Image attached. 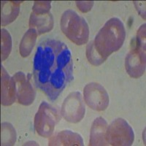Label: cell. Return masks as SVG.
Wrapping results in <instances>:
<instances>
[{"label": "cell", "instance_id": "6da1fadb", "mask_svg": "<svg viewBox=\"0 0 146 146\" xmlns=\"http://www.w3.org/2000/svg\"><path fill=\"white\" fill-rule=\"evenodd\" d=\"M35 86L54 101L73 79L72 54L62 41L46 40L40 44L33 63Z\"/></svg>", "mask_w": 146, "mask_h": 146}, {"label": "cell", "instance_id": "ba28073f", "mask_svg": "<svg viewBox=\"0 0 146 146\" xmlns=\"http://www.w3.org/2000/svg\"><path fill=\"white\" fill-rule=\"evenodd\" d=\"M86 113L81 94L75 91L70 94L64 100L62 107V117L70 123H78L81 121Z\"/></svg>", "mask_w": 146, "mask_h": 146}, {"label": "cell", "instance_id": "52a82bcc", "mask_svg": "<svg viewBox=\"0 0 146 146\" xmlns=\"http://www.w3.org/2000/svg\"><path fill=\"white\" fill-rule=\"evenodd\" d=\"M50 2H35L29 21L30 28L36 29L38 35L46 33L53 27V16L50 13Z\"/></svg>", "mask_w": 146, "mask_h": 146}, {"label": "cell", "instance_id": "7a4b0ae2", "mask_svg": "<svg viewBox=\"0 0 146 146\" xmlns=\"http://www.w3.org/2000/svg\"><path fill=\"white\" fill-rule=\"evenodd\" d=\"M126 37L124 25L119 18H112L106 22L86 48L89 62L98 66L106 61L110 55L119 50Z\"/></svg>", "mask_w": 146, "mask_h": 146}, {"label": "cell", "instance_id": "5bb4252c", "mask_svg": "<svg viewBox=\"0 0 146 146\" xmlns=\"http://www.w3.org/2000/svg\"><path fill=\"white\" fill-rule=\"evenodd\" d=\"M20 9L19 2H2V25H7L15 20Z\"/></svg>", "mask_w": 146, "mask_h": 146}, {"label": "cell", "instance_id": "277c9868", "mask_svg": "<svg viewBox=\"0 0 146 146\" xmlns=\"http://www.w3.org/2000/svg\"><path fill=\"white\" fill-rule=\"evenodd\" d=\"M125 66L128 74L134 78L141 77L145 71V23L138 30L135 46L126 56Z\"/></svg>", "mask_w": 146, "mask_h": 146}, {"label": "cell", "instance_id": "4fadbf2b", "mask_svg": "<svg viewBox=\"0 0 146 146\" xmlns=\"http://www.w3.org/2000/svg\"><path fill=\"white\" fill-rule=\"evenodd\" d=\"M49 145H83V140L79 134L70 130L58 132L51 137Z\"/></svg>", "mask_w": 146, "mask_h": 146}, {"label": "cell", "instance_id": "ac0fdd59", "mask_svg": "<svg viewBox=\"0 0 146 146\" xmlns=\"http://www.w3.org/2000/svg\"><path fill=\"white\" fill-rule=\"evenodd\" d=\"M77 6L83 13L89 11L94 5V2H77Z\"/></svg>", "mask_w": 146, "mask_h": 146}, {"label": "cell", "instance_id": "2e32d148", "mask_svg": "<svg viewBox=\"0 0 146 146\" xmlns=\"http://www.w3.org/2000/svg\"><path fill=\"white\" fill-rule=\"evenodd\" d=\"M2 131L6 133V135L2 133V144L4 145H13L16 139V134L13 126L8 123H2Z\"/></svg>", "mask_w": 146, "mask_h": 146}, {"label": "cell", "instance_id": "e0dca14e", "mask_svg": "<svg viewBox=\"0 0 146 146\" xmlns=\"http://www.w3.org/2000/svg\"><path fill=\"white\" fill-rule=\"evenodd\" d=\"M2 52H1V60L4 61L8 57L12 49V40L10 35L7 30L2 29Z\"/></svg>", "mask_w": 146, "mask_h": 146}, {"label": "cell", "instance_id": "30bf717a", "mask_svg": "<svg viewBox=\"0 0 146 146\" xmlns=\"http://www.w3.org/2000/svg\"><path fill=\"white\" fill-rule=\"evenodd\" d=\"M15 83L16 96L18 102L23 105H29L33 102L35 97V91L29 80L26 75L18 72L13 77Z\"/></svg>", "mask_w": 146, "mask_h": 146}, {"label": "cell", "instance_id": "3957f363", "mask_svg": "<svg viewBox=\"0 0 146 146\" xmlns=\"http://www.w3.org/2000/svg\"><path fill=\"white\" fill-rule=\"evenodd\" d=\"M61 29L72 42L78 45L86 43L89 28L84 18L72 10H66L61 18Z\"/></svg>", "mask_w": 146, "mask_h": 146}, {"label": "cell", "instance_id": "9a60e30c", "mask_svg": "<svg viewBox=\"0 0 146 146\" xmlns=\"http://www.w3.org/2000/svg\"><path fill=\"white\" fill-rule=\"evenodd\" d=\"M37 32L33 28H30L23 36L20 44V53L23 57H27L31 53L36 42Z\"/></svg>", "mask_w": 146, "mask_h": 146}, {"label": "cell", "instance_id": "5b68a950", "mask_svg": "<svg viewBox=\"0 0 146 146\" xmlns=\"http://www.w3.org/2000/svg\"><path fill=\"white\" fill-rule=\"evenodd\" d=\"M58 112L46 102H42L35 115V128L39 135L50 137L58 121Z\"/></svg>", "mask_w": 146, "mask_h": 146}, {"label": "cell", "instance_id": "8fae6325", "mask_svg": "<svg viewBox=\"0 0 146 146\" xmlns=\"http://www.w3.org/2000/svg\"><path fill=\"white\" fill-rule=\"evenodd\" d=\"M2 105L8 106L15 102L16 99L15 83L2 65Z\"/></svg>", "mask_w": 146, "mask_h": 146}, {"label": "cell", "instance_id": "9c48e42d", "mask_svg": "<svg viewBox=\"0 0 146 146\" xmlns=\"http://www.w3.org/2000/svg\"><path fill=\"white\" fill-rule=\"evenodd\" d=\"M84 100L91 109L102 111L109 105V95L105 88L99 83L87 84L83 90Z\"/></svg>", "mask_w": 146, "mask_h": 146}, {"label": "cell", "instance_id": "7c38bea8", "mask_svg": "<svg viewBox=\"0 0 146 146\" xmlns=\"http://www.w3.org/2000/svg\"><path fill=\"white\" fill-rule=\"evenodd\" d=\"M108 123L102 117L94 120L91 129L90 134V145H108L106 140V131Z\"/></svg>", "mask_w": 146, "mask_h": 146}, {"label": "cell", "instance_id": "8992f818", "mask_svg": "<svg viewBox=\"0 0 146 146\" xmlns=\"http://www.w3.org/2000/svg\"><path fill=\"white\" fill-rule=\"evenodd\" d=\"M135 139L132 128L123 118H117L108 126L106 140L111 145H131Z\"/></svg>", "mask_w": 146, "mask_h": 146}]
</instances>
